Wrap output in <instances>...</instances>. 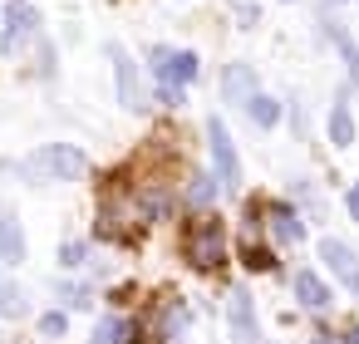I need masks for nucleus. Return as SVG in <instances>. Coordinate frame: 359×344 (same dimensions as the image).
Here are the masks:
<instances>
[{"label":"nucleus","instance_id":"obj_1","mask_svg":"<svg viewBox=\"0 0 359 344\" xmlns=\"http://www.w3.org/2000/svg\"><path fill=\"white\" fill-rule=\"evenodd\" d=\"M84 167H89V158L74 143H45L40 153L25 158V172L40 182H74V177H84Z\"/></svg>","mask_w":359,"mask_h":344},{"label":"nucleus","instance_id":"obj_2","mask_svg":"<svg viewBox=\"0 0 359 344\" xmlns=\"http://www.w3.org/2000/svg\"><path fill=\"white\" fill-rule=\"evenodd\" d=\"M187 261L197 266V270H217L222 261H226V231H222V221L217 216H197L192 226H187Z\"/></svg>","mask_w":359,"mask_h":344},{"label":"nucleus","instance_id":"obj_3","mask_svg":"<svg viewBox=\"0 0 359 344\" xmlns=\"http://www.w3.org/2000/svg\"><path fill=\"white\" fill-rule=\"evenodd\" d=\"M153 74L163 79V104H182V84L197 79V55H187V50H153Z\"/></svg>","mask_w":359,"mask_h":344},{"label":"nucleus","instance_id":"obj_4","mask_svg":"<svg viewBox=\"0 0 359 344\" xmlns=\"http://www.w3.org/2000/svg\"><path fill=\"white\" fill-rule=\"evenodd\" d=\"M207 143H212L217 182L236 192V187H241V158H236V148H231V133H226V123H222V118H212V123H207Z\"/></svg>","mask_w":359,"mask_h":344},{"label":"nucleus","instance_id":"obj_5","mask_svg":"<svg viewBox=\"0 0 359 344\" xmlns=\"http://www.w3.org/2000/svg\"><path fill=\"white\" fill-rule=\"evenodd\" d=\"M35 25H40V15H35L30 0H11L6 6V30H0V55H20L25 40L35 35Z\"/></svg>","mask_w":359,"mask_h":344},{"label":"nucleus","instance_id":"obj_6","mask_svg":"<svg viewBox=\"0 0 359 344\" xmlns=\"http://www.w3.org/2000/svg\"><path fill=\"white\" fill-rule=\"evenodd\" d=\"M320 261L330 266V275H334L349 295H359V256H354V246H344V241L325 236V241H320Z\"/></svg>","mask_w":359,"mask_h":344},{"label":"nucleus","instance_id":"obj_7","mask_svg":"<svg viewBox=\"0 0 359 344\" xmlns=\"http://www.w3.org/2000/svg\"><path fill=\"white\" fill-rule=\"evenodd\" d=\"M109 60H114V74H118V104H123V109H148V99H143V79H138L128 50H123V45H109Z\"/></svg>","mask_w":359,"mask_h":344},{"label":"nucleus","instance_id":"obj_8","mask_svg":"<svg viewBox=\"0 0 359 344\" xmlns=\"http://www.w3.org/2000/svg\"><path fill=\"white\" fill-rule=\"evenodd\" d=\"M226 315H231V339H236V344H256V339H261L256 310H251V295H246V290H231V295H226Z\"/></svg>","mask_w":359,"mask_h":344},{"label":"nucleus","instance_id":"obj_9","mask_svg":"<svg viewBox=\"0 0 359 344\" xmlns=\"http://www.w3.org/2000/svg\"><path fill=\"white\" fill-rule=\"evenodd\" d=\"M0 261H6V266H20L25 261V231L11 216V207H0Z\"/></svg>","mask_w":359,"mask_h":344},{"label":"nucleus","instance_id":"obj_10","mask_svg":"<svg viewBox=\"0 0 359 344\" xmlns=\"http://www.w3.org/2000/svg\"><path fill=\"white\" fill-rule=\"evenodd\" d=\"M222 89H226L231 104H251V99H256V74H251V64H226Z\"/></svg>","mask_w":359,"mask_h":344},{"label":"nucleus","instance_id":"obj_11","mask_svg":"<svg viewBox=\"0 0 359 344\" xmlns=\"http://www.w3.org/2000/svg\"><path fill=\"white\" fill-rule=\"evenodd\" d=\"M290 285H295V295H300V305H305V310H325V305H330V285H325L315 270H295V280H290Z\"/></svg>","mask_w":359,"mask_h":344},{"label":"nucleus","instance_id":"obj_12","mask_svg":"<svg viewBox=\"0 0 359 344\" xmlns=\"http://www.w3.org/2000/svg\"><path fill=\"white\" fill-rule=\"evenodd\" d=\"M330 143L334 148H349L354 143V113H349V99L344 94L330 104Z\"/></svg>","mask_w":359,"mask_h":344},{"label":"nucleus","instance_id":"obj_13","mask_svg":"<svg viewBox=\"0 0 359 344\" xmlns=\"http://www.w3.org/2000/svg\"><path fill=\"white\" fill-rule=\"evenodd\" d=\"M266 221H271V236H276L280 246H285V241H290V246H295V241H305V226H300V216H295V212L271 207V212H266Z\"/></svg>","mask_w":359,"mask_h":344},{"label":"nucleus","instance_id":"obj_14","mask_svg":"<svg viewBox=\"0 0 359 344\" xmlns=\"http://www.w3.org/2000/svg\"><path fill=\"white\" fill-rule=\"evenodd\" d=\"M0 315H6V319H20L25 315V290L15 280H6V275H0Z\"/></svg>","mask_w":359,"mask_h":344},{"label":"nucleus","instance_id":"obj_15","mask_svg":"<svg viewBox=\"0 0 359 344\" xmlns=\"http://www.w3.org/2000/svg\"><path fill=\"white\" fill-rule=\"evenodd\" d=\"M330 40H334V50L344 55V64H349V79L359 84V45H354V40H349V35H344L334 20H330Z\"/></svg>","mask_w":359,"mask_h":344},{"label":"nucleus","instance_id":"obj_16","mask_svg":"<svg viewBox=\"0 0 359 344\" xmlns=\"http://www.w3.org/2000/svg\"><path fill=\"white\" fill-rule=\"evenodd\" d=\"M94 344H128V324L118 315H104L99 329H94Z\"/></svg>","mask_w":359,"mask_h":344},{"label":"nucleus","instance_id":"obj_17","mask_svg":"<svg viewBox=\"0 0 359 344\" xmlns=\"http://www.w3.org/2000/svg\"><path fill=\"white\" fill-rule=\"evenodd\" d=\"M246 113L256 118V128H271V123L280 118V104H276V99H266V94H256V99L246 104Z\"/></svg>","mask_w":359,"mask_h":344},{"label":"nucleus","instance_id":"obj_18","mask_svg":"<svg viewBox=\"0 0 359 344\" xmlns=\"http://www.w3.org/2000/svg\"><path fill=\"white\" fill-rule=\"evenodd\" d=\"M187 197H192L197 207H207V202L217 197V187H212V177H192V187H187Z\"/></svg>","mask_w":359,"mask_h":344},{"label":"nucleus","instance_id":"obj_19","mask_svg":"<svg viewBox=\"0 0 359 344\" xmlns=\"http://www.w3.org/2000/svg\"><path fill=\"white\" fill-rule=\"evenodd\" d=\"M246 266H251V270H271L276 261H271V251H261V246H251V241H246Z\"/></svg>","mask_w":359,"mask_h":344},{"label":"nucleus","instance_id":"obj_20","mask_svg":"<svg viewBox=\"0 0 359 344\" xmlns=\"http://www.w3.org/2000/svg\"><path fill=\"white\" fill-rule=\"evenodd\" d=\"M60 261L74 270V266H84V241H65V251H60Z\"/></svg>","mask_w":359,"mask_h":344},{"label":"nucleus","instance_id":"obj_21","mask_svg":"<svg viewBox=\"0 0 359 344\" xmlns=\"http://www.w3.org/2000/svg\"><path fill=\"white\" fill-rule=\"evenodd\" d=\"M40 334H50V339H55V334H65V315H60V310L40 315Z\"/></svg>","mask_w":359,"mask_h":344},{"label":"nucleus","instance_id":"obj_22","mask_svg":"<svg viewBox=\"0 0 359 344\" xmlns=\"http://www.w3.org/2000/svg\"><path fill=\"white\" fill-rule=\"evenodd\" d=\"M349 216H354V221H359V182H354V187H349Z\"/></svg>","mask_w":359,"mask_h":344},{"label":"nucleus","instance_id":"obj_23","mask_svg":"<svg viewBox=\"0 0 359 344\" xmlns=\"http://www.w3.org/2000/svg\"><path fill=\"white\" fill-rule=\"evenodd\" d=\"M344 344H359V324H354V329H349V334H344Z\"/></svg>","mask_w":359,"mask_h":344},{"label":"nucleus","instance_id":"obj_24","mask_svg":"<svg viewBox=\"0 0 359 344\" xmlns=\"http://www.w3.org/2000/svg\"><path fill=\"white\" fill-rule=\"evenodd\" d=\"M315 344H334V339H330V334H315Z\"/></svg>","mask_w":359,"mask_h":344}]
</instances>
